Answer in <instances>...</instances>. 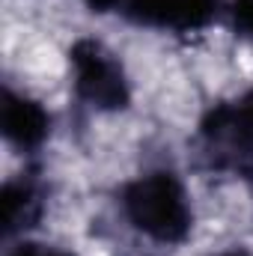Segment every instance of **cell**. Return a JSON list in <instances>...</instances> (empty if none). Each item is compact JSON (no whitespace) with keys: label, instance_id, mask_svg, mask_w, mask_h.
<instances>
[{"label":"cell","instance_id":"cell-1","mask_svg":"<svg viewBox=\"0 0 253 256\" xmlns=\"http://www.w3.org/2000/svg\"><path fill=\"white\" fill-rule=\"evenodd\" d=\"M128 220L161 244L182 242L190 230V202L173 173H149L131 182L122 196Z\"/></svg>","mask_w":253,"mask_h":256},{"label":"cell","instance_id":"cell-2","mask_svg":"<svg viewBox=\"0 0 253 256\" xmlns=\"http://www.w3.org/2000/svg\"><path fill=\"white\" fill-rule=\"evenodd\" d=\"M72 68H74V90L80 98H86L92 108L102 110H120L128 104V80L122 66L114 60L110 51H104L98 42L84 39L72 48Z\"/></svg>","mask_w":253,"mask_h":256},{"label":"cell","instance_id":"cell-3","mask_svg":"<svg viewBox=\"0 0 253 256\" xmlns=\"http://www.w3.org/2000/svg\"><path fill=\"white\" fill-rule=\"evenodd\" d=\"M128 12L149 27L196 30L214 18L218 0H128Z\"/></svg>","mask_w":253,"mask_h":256},{"label":"cell","instance_id":"cell-4","mask_svg":"<svg viewBox=\"0 0 253 256\" xmlns=\"http://www.w3.org/2000/svg\"><path fill=\"white\" fill-rule=\"evenodd\" d=\"M48 114L39 102L27 98V96H18L12 90H6V104H3V131L6 137L21 146V149H30V146H39L45 137H48Z\"/></svg>","mask_w":253,"mask_h":256},{"label":"cell","instance_id":"cell-5","mask_svg":"<svg viewBox=\"0 0 253 256\" xmlns=\"http://www.w3.org/2000/svg\"><path fill=\"white\" fill-rule=\"evenodd\" d=\"M230 15H232V24L238 27V33L253 39V0H232Z\"/></svg>","mask_w":253,"mask_h":256},{"label":"cell","instance_id":"cell-6","mask_svg":"<svg viewBox=\"0 0 253 256\" xmlns=\"http://www.w3.org/2000/svg\"><path fill=\"white\" fill-rule=\"evenodd\" d=\"M15 256H72L66 250H57V248H45V244H21Z\"/></svg>","mask_w":253,"mask_h":256},{"label":"cell","instance_id":"cell-7","mask_svg":"<svg viewBox=\"0 0 253 256\" xmlns=\"http://www.w3.org/2000/svg\"><path fill=\"white\" fill-rule=\"evenodd\" d=\"M92 9H114V6H120L122 0H86Z\"/></svg>","mask_w":253,"mask_h":256},{"label":"cell","instance_id":"cell-8","mask_svg":"<svg viewBox=\"0 0 253 256\" xmlns=\"http://www.w3.org/2000/svg\"><path fill=\"white\" fill-rule=\"evenodd\" d=\"M220 256H250V254H244V250H230V254H220Z\"/></svg>","mask_w":253,"mask_h":256}]
</instances>
